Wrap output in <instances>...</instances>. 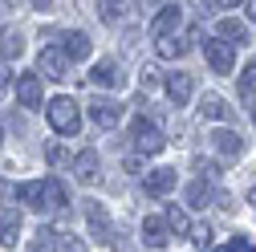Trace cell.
I'll use <instances>...</instances> for the list:
<instances>
[{"label": "cell", "mask_w": 256, "mask_h": 252, "mask_svg": "<svg viewBox=\"0 0 256 252\" xmlns=\"http://www.w3.org/2000/svg\"><path fill=\"white\" fill-rule=\"evenodd\" d=\"M45 118H49V126L57 134H78L82 130V110H78L74 98H66V94H57V98L45 102Z\"/></svg>", "instance_id": "1"}, {"label": "cell", "mask_w": 256, "mask_h": 252, "mask_svg": "<svg viewBox=\"0 0 256 252\" xmlns=\"http://www.w3.org/2000/svg\"><path fill=\"white\" fill-rule=\"evenodd\" d=\"M37 74L45 82H70V57L61 53L57 45H45L41 57H37Z\"/></svg>", "instance_id": "2"}, {"label": "cell", "mask_w": 256, "mask_h": 252, "mask_svg": "<svg viewBox=\"0 0 256 252\" xmlns=\"http://www.w3.org/2000/svg\"><path fill=\"white\" fill-rule=\"evenodd\" d=\"M204 57H208V66H212L216 74H232V66H236V45H232L228 37H208Z\"/></svg>", "instance_id": "3"}, {"label": "cell", "mask_w": 256, "mask_h": 252, "mask_svg": "<svg viewBox=\"0 0 256 252\" xmlns=\"http://www.w3.org/2000/svg\"><path fill=\"white\" fill-rule=\"evenodd\" d=\"M196 45H200V33H196V28H187V33H167V37L154 41L158 57H167V61H171V57H187Z\"/></svg>", "instance_id": "4"}, {"label": "cell", "mask_w": 256, "mask_h": 252, "mask_svg": "<svg viewBox=\"0 0 256 252\" xmlns=\"http://www.w3.org/2000/svg\"><path fill=\"white\" fill-rule=\"evenodd\" d=\"M82 216H86V228L98 244H110V220H106V208L98 200H86L82 204Z\"/></svg>", "instance_id": "5"}, {"label": "cell", "mask_w": 256, "mask_h": 252, "mask_svg": "<svg viewBox=\"0 0 256 252\" xmlns=\"http://www.w3.org/2000/svg\"><path fill=\"white\" fill-rule=\"evenodd\" d=\"M179 28H183V8L163 0V8H158L154 20H150V37L158 41V37H167V33H179Z\"/></svg>", "instance_id": "6"}, {"label": "cell", "mask_w": 256, "mask_h": 252, "mask_svg": "<svg viewBox=\"0 0 256 252\" xmlns=\"http://www.w3.org/2000/svg\"><path fill=\"white\" fill-rule=\"evenodd\" d=\"M70 167H74L78 183H86V187H94V183L102 179V163H98V150H90V146L74 154V163H70Z\"/></svg>", "instance_id": "7"}, {"label": "cell", "mask_w": 256, "mask_h": 252, "mask_svg": "<svg viewBox=\"0 0 256 252\" xmlns=\"http://www.w3.org/2000/svg\"><path fill=\"white\" fill-rule=\"evenodd\" d=\"M90 118H94V126H102V130H114V126L122 122V102H114V98H94V102H90Z\"/></svg>", "instance_id": "8"}, {"label": "cell", "mask_w": 256, "mask_h": 252, "mask_svg": "<svg viewBox=\"0 0 256 252\" xmlns=\"http://www.w3.org/2000/svg\"><path fill=\"white\" fill-rule=\"evenodd\" d=\"M16 102L24 110H41L45 94H41V74H20L16 78Z\"/></svg>", "instance_id": "9"}, {"label": "cell", "mask_w": 256, "mask_h": 252, "mask_svg": "<svg viewBox=\"0 0 256 252\" xmlns=\"http://www.w3.org/2000/svg\"><path fill=\"white\" fill-rule=\"evenodd\" d=\"M142 192L154 196V200H163L175 192V171L171 167H154V171H142Z\"/></svg>", "instance_id": "10"}, {"label": "cell", "mask_w": 256, "mask_h": 252, "mask_svg": "<svg viewBox=\"0 0 256 252\" xmlns=\"http://www.w3.org/2000/svg\"><path fill=\"white\" fill-rule=\"evenodd\" d=\"M163 146H167V138H163L158 126H150V122H138L134 126V150L138 154H158Z\"/></svg>", "instance_id": "11"}, {"label": "cell", "mask_w": 256, "mask_h": 252, "mask_svg": "<svg viewBox=\"0 0 256 252\" xmlns=\"http://www.w3.org/2000/svg\"><path fill=\"white\" fill-rule=\"evenodd\" d=\"M94 49V41L82 33V28H70V33H61V53H66L70 61H86Z\"/></svg>", "instance_id": "12"}, {"label": "cell", "mask_w": 256, "mask_h": 252, "mask_svg": "<svg viewBox=\"0 0 256 252\" xmlns=\"http://www.w3.org/2000/svg\"><path fill=\"white\" fill-rule=\"evenodd\" d=\"M90 82L102 86V90H118V86H122V66L106 57V61H98V66L90 70Z\"/></svg>", "instance_id": "13"}, {"label": "cell", "mask_w": 256, "mask_h": 252, "mask_svg": "<svg viewBox=\"0 0 256 252\" xmlns=\"http://www.w3.org/2000/svg\"><path fill=\"white\" fill-rule=\"evenodd\" d=\"M212 150H216V154H224V159H240L244 142H240V134H236V130H228V126H220V130L212 134Z\"/></svg>", "instance_id": "14"}, {"label": "cell", "mask_w": 256, "mask_h": 252, "mask_svg": "<svg viewBox=\"0 0 256 252\" xmlns=\"http://www.w3.org/2000/svg\"><path fill=\"white\" fill-rule=\"evenodd\" d=\"M0 244H20V216L12 212V204H0Z\"/></svg>", "instance_id": "15"}, {"label": "cell", "mask_w": 256, "mask_h": 252, "mask_svg": "<svg viewBox=\"0 0 256 252\" xmlns=\"http://www.w3.org/2000/svg\"><path fill=\"white\" fill-rule=\"evenodd\" d=\"M16 200H20L28 212H41V216H45V179L20 183V187H16Z\"/></svg>", "instance_id": "16"}, {"label": "cell", "mask_w": 256, "mask_h": 252, "mask_svg": "<svg viewBox=\"0 0 256 252\" xmlns=\"http://www.w3.org/2000/svg\"><path fill=\"white\" fill-rule=\"evenodd\" d=\"M191 90H196V86H191V74H167V98L175 102V106H187L191 102Z\"/></svg>", "instance_id": "17"}, {"label": "cell", "mask_w": 256, "mask_h": 252, "mask_svg": "<svg viewBox=\"0 0 256 252\" xmlns=\"http://www.w3.org/2000/svg\"><path fill=\"white\" fill-rule=\"evenodd\" d=\"M167 232H171V228H167L163 216H146V220H142V244H146V248H163V244H167Z\"/></svg>", "instance_id": "18"}, {"label": "cell", "mask_w": 256, "mask_h": 252, "mask_svg": "<svg viewBox=\"0 0 256 252\" xmlns=\"http://www.w3.org/2000/svg\"><path fill=\"white\" fill-rule=\"evenodd\" d=\"M200 118H208V122H228L232 110H228V102H224L220 94H204V98H200Z\"/></svg>", "instance_id": "19"}, {"label": "cell", "mask_w": 256, "mask_h": 252, "mask_svg": "<svg viewBox=\"0 0 256 252\" xmlns=\"http://www.w3.org/2000/svg\"><path fill=\"white\" fill-rule=\"evenodd\" d=\"M66 204H70L66 183H61V179H53V175H45V212H61Z\"/></svg>", "instance_id": "20"}, {"label": "cell", "mask_w": 256, "mask_h": 252, "mask_svg": "<svg viewBox=\"0 0 256 252\" xmlns=\"http://www.w3.org/2000/svg\"><path fill=\"white\" fill-rule=\"evenodd\" d=\"M208 204H212V183L200 175L187 183V208H208Z\"/></svg>", "instance_id": "21"}, {"label": "cell", "mask_w": 256, "mask_h": 252, "mask_svg": "<svg viewBox=\"0 0 256 252\" xmlns=\"http://www.w3.org/2000/svg\"><path fill=\"white\" fill-rule=\"evenodd\" d=\"M220 37H228V41H236V45H248V28H244V20H236V16H224V20H220Z\"/></svg>", "instance_id": "22"}, {"label": "cell", "mask_w": 256, "mask_h": 252, "mask_svg": "<svg viewBox=\"0 0 256 252\" xmlns=\"http://www.w3.org/2000/svg\"><path fill=\"white\" fill-rule=\"evenodd\" d=\"M49 244H53V252H86V244L74 232H49Z\"/></svg>", "instance_id": "23"}, {"label": "cell", "mask_w": 256, "mask_h": 252, "mask_svg": "<svg viewBox=\"0 0 256 252\" xmlns=\"http://www.w3.org/2000/svg\"><path fill=\"white\" fill-rule=\"evenodd\" d=\"M98 16H102L106 24H118V20L126 16V0H98Z\"/></svg>", "instance_id": "24"}, {"label": "cell", "mask_w": 256, "mask_h": 252, "mask_svg": "<svg viewBox=\"0 0 256 252\" xmlns=\"http://www.w3.org/2000/svg\"><path fill=\"white\" fill-rule=\"evenodd\" d=\"M163 220H167V228H171L175 236H187V232H191V216H187L183 208H167Z\"/></svg>", "instance_id": "25"}, {"label": "cell", "mask_w": 256, "mask_h": 252, "mask_svg": "<svg viewBox=\"0 0 256 252\" xmlns=\"http://www.w3.org/2000/svg\"><path fill=\"white\" fill-rule=\"evenodd\" d=\"M45 159H49L53 167H70V163H74V150L61 146V142H49V146H45Z\"/></svg>", "instance_id": "26"}, {"label": "cell", "mask_w": 256, "mask_h": 252, "mask_svg": "<svg viewBox=\"0 0 256 252\" xmlns=\"http://www.w3.org/2000/svg\"><path fill=\"white\" fill-rule=\"evenodd\" d=\"M236 82H240V94H244V98H252V94H256V61L244 66V74H240Z\"/></svg>", "instance_id": "27"}, {"label": "cell", "mask_w": 256, "mask_h": 252, "mask_svg": "<svg viewBox=\"0 0 256 252\" xmlns=\"http://www.w3.org/2000/svg\"><path fill=\"white\" fill-rule=\"evenodd\" d=\"M0 53H4V57H20V53H24V41L12 33V37H4V41H0Z\"/></svg>", "instance_id": "28"}, {"label": "cell", "mask_w": 256, "mask_h": 252, "mask_svg": "<svg viewBox=\"0 0 256 252\" xmlns=\"http://www.w3.org/2000/svg\"><path fill=\"white\" fill-rule=\"evenodd\" d=\"M187 236H196V248H212V228H191Z\"/></svg>", "instance_id": "29"}, {"label": "cell", "mask_w": 256, "mask_h": 252, "mask_svg": "<svg viewBox=\"0 0 256 252\" xmlns=\"http://www.w3.org/2000/svg\"><path fill=\"white\" fill-rule=\"evenodd\" d=\"M224 252H252V244H248V236H232L224 244Z\"/></svg>", "instance_id": "30"}, {"label": "cell", "mask_w": 256, "mask_h": 252, "mask_svg": "<svg viewBox=\"0 0 256 252\" xmlns=\"http://www.w3.org/2000/svg\"><path fill=\"white\" fill-rule=\"evenodd\" d=\"M154 82H158V70L146 66V70H142V86H154Z\"/></svg>", "instance_id": "31"}, {"label": "cell", "mask_w": 256, "mask_h": 252, "mask_svg": "<svg viewBox=\"0 0 256 252\" xmlns=\"http://www.w3.org/2000/svg\"><path fill=\"white\" fill-rule=\"evenodd\" d=\"M0 98H8V70L0 66Z\"/></svg>", "instance_id": "32"}, {"label": "cell", "mask_w": 256, "mask_h": 252, "mask_svg": "<svg viewBox=\"0 0 256 252\" xmlns=\"http://www.w3.org/2000/svg\"><path fill=\"white\" fill-rule=\"evenodd\" d=\"M4 4L12 8V4H20V0H4ZM33 8H41V12H45V8H49V0H33Z\"/></svg>", "instance_id": "33"}, {"label": "cell", "mask_w": 256, "mask_h": 252, "mask_svg": "<svg viewBox=\"0 0 256 252\" xmlns=\"http://www.w3.org/2000/svg\"><path fill=\"white\" fill-rule=\"evenodd\" d=\"M134 4H138V8L146 12V8H158V4H163V0H134Z\"/></svg>", "instance_id": "34"}, {"label": "cell", "mask_w": 256, "mask_h": 252, "mask_svg": "<svg viewBox=\"0 0 256 252\" xmlns=\"http://www.w3.org/2000/svg\"><path fill=\"white\" fill-rule=\"evenodd\" d=\"M191 4H196V8H200V12H204V16H208V8H212V4H216V0H191Z\"/></svg>", "instance_id": "35"}, {"label": "cell", "mask_w": 256, "mask_h": 252, "mask_svg": "<svg viewBox=\"0 0 256 252\" xmlns=\"http://www.w3.org/2000/svg\"><path fill=\"white\" fill-rule=\"evenodd\" d=\"M248 20L256 24V0H248Z\"/></svg>", "instance_id": "36"}, {"label": "cell", "mask_w": 256, "mask_h": 252, "mask_svg": "<svg viewBox=\"0 0 256 252\" xmlns=\"http://www.w3.org/2000/svg\"><path fill=\"white\" fill-rule=\"evenodd\" d=\"M216 4H220V8H236L240 0H216Z\"/></svg>", "instance_id": "37"}, {"label": "cell", "mask_w": 256, "mask_h": 252, "mask_svg": "<svg viewBox=\"0 0 256 252\" xmlns=\"http://www.w3.org/2000/svg\"><path fill=\"white\" fill-rule=\"evenodd\" d=\"M248 200H252V204H256V187H252V192H248Z\"/></svg>", "instance_id": "38"}, {"label": "cell", "mask_w": 256, "mask_h": 252, "mask_svg": "<svg viewBox=\"0 0 256 252\" xmlns=\"http://www.w3.org/2000/svg\"><path fill=\"white\" fill-rule=\"evenodd\" d=\"M212 252H224V244H220V248H212Z\"/></svg>", "instance_id": "39"}, {"label": "cell", "mask_w": 256, "mask_h": 252, "mask_svg": "<svg viewBox=\"0 0 256 252\" xmlns=\"http://www.w3.org/2000/svg\"><path fill=\"white\" fill-rule=\"evenodd\" d=\"M252 122H256V106H252Z\"/></svg>", "instance_id": "40"}, {"label": "cell", "mask_w": 256, "mask_h": 252, "mask_svg": "<svg viewBox=\"0 0 256 252\" xmlns=\"http://www.w3.org/2000/svg\"><path fill=\"white\" fill-rule=\"evenodd\" d=\"M0 142H4V130H0Z\"/></svg>", "instance_id": "41"}, {"label": "cell", "mask_w": 256, "mask_h": 252, "mask_svg": "<svg viewBox=\"0 0 256 252\" xmlns=\"http://www.w3.org/2000/svg\"><path fill=\"white\" fill-rule=\"evenodd\" d=\"M252 252H256V248H252Z\"/></svg>", "instance_id": "42"}]
</instances>
